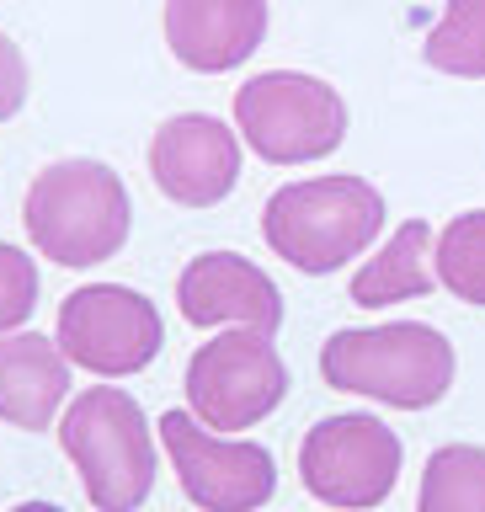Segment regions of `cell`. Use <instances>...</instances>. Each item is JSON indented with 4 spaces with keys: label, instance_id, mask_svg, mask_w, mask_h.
Here are the masks:
<instances>
[{
    "label": "cell",
    "instance_id": "18",
    "mask_svg": "<svg viewBox=\"0 0 485 512\" xmlns=\"http://www.w3.org/2000/svg\"><path fill=\"white\" fill-rule=\"evenodd\" d=\"M32 310H38V262L0 240V336L22 331Z\"/></svg>",
    "mask_w": 485,
    "mask_h": 512
},
{
    "label": "cell",
    "instance_id": "20",
    "mask_svg": "<svg viewBox=\"0 0 485 512\" xmlns=\"http://www.w3.org/2000/svg\"><path fill=\"white\" fill-rule=\"evenodd\" d=\"M11 512H64V507H54V502H16Z\"/></svg>",
    "mask_w": 485,
    "mask_h": 512
},
{
    "label": "cell",
    "instance_id": "5",
    "mask_svg": "<svg viewBox=\"0 0 485 512\" xmlns=\"http://www.w3.org/2000/svg\"><path fill=\"white\" fill-rule=\"evenodd\" d=\"M235 128L267 166H310L347 139V102L315 75L267 70L235 91Z\"/></svg>",
    "mask_w": 485,
    "mask_h": 512
},
{
    "label": "cell",
    "instance_id": "8",
    "mask_svg": "<svg viewBox=\"0 0 485 512\" xmlns=\"http://www.w3.org/2000/svg\"><path fill=\"white\" fill-rule=\"evenodd\" d=\"M160 443L171 454L176 486L198 512H256L278 491L272 448L203 427L192 411L160 416Z\"/></svg>",
    "mask_w": 485,
    "mask_h": 512
},
{
    "label": "cell",
    "instance_id": "2",
    "mask_svg": "<svg viewBox=\"0 0 485 512\" xmlns=\"http://www.w3.org/2000/svg\"><path fill=\"white\" fill-rule=\"evenodd\" d=\"M454 342L422 320H390V326L336 331L320 347V374L331 390L379 400L395 411H427L454 390Z\"/></svg>",
    "mask_w": 485,
    "mask_h": 512
},
{
    "label": "cell",
    "instance_id": "11",
    "mask_svg": "<svg viewBox=\"0 0 485 512\" xmlns=\"http://www.w3.org/2000/svg\"><path fill=\"white\" fill-rule=\"evenodd\" d=\"M176 310L192 326H240L272 336L283 326V294L256 262L235 251L192 256L176 278Z\"/></svg>",
    "mask_w": 485,
    "mask_h": 512
},
{
    "label": "cell",
    "instance_id": "13",
    "mask_svg": "<svg viewBox=\"0 0 485 512\" xmlns=\"http://www.w3.org/2000/svg\"><path fill=\"white\" fill-rule=\"evenodd\" d=\"M70 400V358L38 331L0 336V422L43 432Z\"/></svg>",
    "mask_w": 485,
    "mask_h": 512
},
{
    "label": "cell",
    "instance_id": "14",
    "mask_svg": "<svg viewBox=\"0 0 485 512\" xmlns=\"http://www.w3.org/2000/svg\"><path fill=\"white\" fill-rule=\"evenodd\" d=\"M432 288H438V267H432L427 219H406L384 240V251L374 262H363L352 272V304H363V310H384V304H400V299H427Z\"/></svg>",
    "mask_w": 485,
    "mask_h": 512
},
{
    "label": "cell",
    "instance_id": "17",
    "mask_svg": "<svg viewBox=\"0 0 485 512\" xmlns=\"http://www.w3.org/2000/svg\"><path fill=\"white\" fill-rule=\"evenodd\" d=\"M438 283L464 304H485V208H470L438 235Z\"/></svg>",
    "mask_w": 485,
    "mask_h": 512
},
{
    "label": "cell",
    "instance_id": "16",
    "mask_svg": "<svg viewBox=\"0 0 485 512\" xmlns=\"http://www.w3.org/2000/svg\"><path fill=\"white\" fill-rule=\"evenodd\" d=\"M422 59L443 75L485 80V0H448L443 22L422 43Z\"/></svg>",
    "mask_w": 485,
    "mask_h": 512
},
{
    "label": "cell",
    "instance_id": "9",
    "mask_svg": "<svg viewBox=\"0 0 485 512\" xmlns=\"http://www.w3.org/2000/svg\"><path fill=\"white\" fill-rule=\"evenodd\" d=\"M59 352L75 368H86L96 379H128L139 368L155 363V352L166 347V326H160L155 299H144L139 288L123 283H86L59 304Z\"/></svg>",
    "mask_w": 485,
    "mask_h": 512
},
{
    "label": "cell",
    "instance_id": "7",
    "mask_svg": "<svg viewBox=\"0 0 485 512\" xmlns=\"http://www.w3.org/2000/svg\"><path fill=\"white\" fill-rule=\"evenodd\" d=\"M288 395V363L262 331H224L187 358V406L214 432L267 422Z\"/></svg>",
    "mask_w": 485,
    "mask_h": 512
},
{
    "label": "cell",
    "instance_id": "15",
    "mask_svg": "<svg viewBox=\"0 0 485 512\" xmlns=\"http://www.w3.org/2000/svg\"><path fill=\"white\" fill-rule=\"evenodd\" d=\"M416 512H485V448L443 443L422 470Z\"/></svg>",
    "mask_w": 485,
    "mask_h": 512
},
{
    "label": "cell",
    "instance_id": "6",
    "mask_svg": "<svg viewBox=\"0 0 485 512\" xmlns=\"http://www.w3.org/2000/svg\"><path fill=\"white\" fill-rule=\"evenodd\" d=\"M400 448L395 427H384L374 411H342L304 432L299 443V480L320 507L336 512H368L390 502L400 480Z\"/></svg>",
    "mask_w": 485,
    "mask_h": 512
},
{
    "label": "cell",
    "instance_id": "4",
    "mask_svg": "<svg viewBox=\"0 0 485 512\" xmlns=\"http://www.w3.org/2000/svg\"><path fill=\"white\" fill-rule=\"evenodd\" d=\"M384 230V198L363 176H310V182H288L262 208V235L288 267L326 278L347 267L352 256L374 246Z\"/></svg>",
    "mask_w": 485,
    "mask_h": 512
},
{
    "label": "cell",
    "instance_id": "12",
    "mask_svg": "<svg viewBox=\"0 0 485 512\" xmlns=\"http://www.w3.org/2000/svg\"><path fill=\"white\" fill-rule=\"evenodd\" d=\"M267 38V0H166V43L198 75L246 64Z\"/></svg>",
    "mask_w": 485,
    "mask_h": 512
},
{
    "label": "cell",
    "instance_id": "1",
    "mask_svg": "<svg viewBox=\"0 0 485 512\" xmlns=\"http://www.w3.org/2000/svg\"><path fill=\"white\" fill-rule=\"evenodd\" d=\"M22 224L32 251L59 267H96L123 251L134 230L123 176L102 160H54L32 176L22 198Z\"/></svg>",
    "mask_w": 485,
    "mask_h": 512
},
{
    "label": "cell",
    "instance_id": "10",
    "mask_svg": "<svg viewBox=\"0 0 485 512\" xmlns=\"http://www.w3.org/2000/svg\"><path fill=\"white\" fill-rule=\"evenodd\" d=\"M150 176L171 203L214 208L240 182V139L208 112H176L150 139Z\"/></svg>",
    "mask_w": 485,
    "mask_h": 512
},
{
    "label": "cell",
    "instance_id": "19",
    "mask_svg": "<svg viewBox=\"0 0 485 512\" xmlns=\"http://www.w3.org/2000/svg\"><path fill=\"white\" fill-rule=\"evenodd\" d=\"M22 102H27V59H22V48L0 32V123L16 118Z\"/></svg>",
    "mask_w": 485,
    "mask_h": 512
},
{
    "label": "cell",
    "instance_id": "3",
    "mask_svg": "<svg viewBox=\"0 0 485 512\" xmlns=\"http://www.w3.org/2000/svg\"><path fill=\"white\" fill-rule=\"evenodd\" d=\"M59 448L80 470L96 512H139L155 491V432L118 384H91L59 416Z\"/></svg>",
    "mask_w": 485,
    "mask_h": 512
}]
</instances>
